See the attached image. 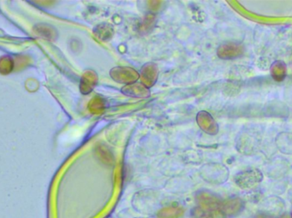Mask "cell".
I'll return each mask as SVG.
<instances>
[{
	"instance_id": "obj_4",
	"label": "cell",
	"mask_w": 292,
	"mask_h": 218,
	"mask_svg": "<svg viewBox=\"0 0 292 218\" xmlns=\"http://www.w3.org/2000/svg\"><path fill=\"white\" fill-rule=\"evenodd\" d=\"M197 122L202 131L210 135H216L219 131V126L216 120L210 113L201 111L197 114Z\"/></svg>"
},
{
	"instance_id": "obj_7",
	"label": "cell",
	"mask_w": 292,
	"mask_h": 218,
	"mask_svg": "<svg viewBox=\"0 0 292 218\" xmlns=\"http://www.w3.org/2000/svg\"><path fill=\"white\" fill-rule=\"evenodd\" d=\"M121 92L124 95H129L135 98H145L149 97L150 95V89L143 85L142 83H134L121 89Z\"/></svg>"
},
{
	"instance_id": "obj_14",
	"label": "cell",
	"mask_w": 292,
	"mask_h": 218,
	"mask_svg": "<svg viewBox=\"0 0 292 218\" xmlns=\"http://www.w3.org/2000/svg\"><path fill=\"white\" fill-rule=\"evenodd\" d=\"M280 218H292V215H289V214H284Z\"/></svg>"
},
{
	"instance_id": "obj_3",
	"label": "cell",
	"mask_w": 292,
	"mask_h": 218,
	"mask_svg": "<svg viewBox=\"0 0 292 218\" xmlns=\"http://www.w3.org/2000/svg\"><path fill=\"white\" fill-rule=\"evenodd\" d=\"M159 70L155 63H150L143 66L140 73V79L146 87H152L158 79Z\"/></svg>"
},
{
	"instance_id": "obj_9",
	"label": "cell",
	"mask_w": 292,
	"mask_h": 218,
	"mask_svg": "<svg viewBox=\"0 0 292 218\" xmlns=\"http://www.w3.org/2000/svg\"><path fill=\"white\" fill-rule=\"evenodd\" d=\"M93 33L100 40L108 41L113 37L114 28L112 25L109 23H101L96 26L95 28L93 29Z\"/></svg>"
},
{
	"instance_id": "obj_6",
	"label": "cell",
	"mask_w": 292,
	"mask_h": 218,
	"mask_svg": "<svg viewBox=\"0 0 292 218\" xmlns=\"http://www.w3.org/2000/svg\"><path fill=\"white\" fill-rule=\"evenodd\" d=\"M99 81V77L95 71L88 70L82 75L79 90L83 95H88L93 91Z\"/></svg>"
},
{
	"instance_id": "obj_15",
	"label": "cell",
	"mask_w": 292,
	"mask_h": 218,
	"mask_svg": "<svg viewBox=\"0 0 292 218\" xmlns=\"http://www.w3.org/2000/svg\"><path fill=\"white\" fill-rule=\"evenodd\" d=\"M290 202H291V203H292V192H291V194H290Z\"/></svg>"
},
{
	"instance_id": "obj_10",
	"label": "cell",
	"mask_w": 292,
	"mask_h": 218,
	"mask_svg": "<svg viewBox=\"0 0 292 218\" xmlns=\"http://www.w3.org/2000/svg\"><path fill=\"white\" fill-rule=\"evenodd\" d=\"M271 74L276 81H283L286 77V66L281 61H277L271 67Z\"/></svg>"
},
{
	"instance_id": "obj_12",
	"label": "cell",
	"mask_w": 292,
	"mask_h": 218,
	"mask_svg": "<svg viewBox=\"0 0 292 218\" xmlns=\"http://www.w3.org/2000/svg\"><path fill=\"white\" fill-rule=\"evenodd\" d=\"M154 23H155V17L152 14H148L143 20L142 22L140 23V32L143 33H148V31L152 29Z\"/></svg>"
},
{
	"instance_id": "obj_1",
	"label": "cell",
	"mask_w": 292,
	"mask_h": 218,
	"mask_svg": "<svg viewBox=\"0 0 292 218\" xmlns=\"http://www.w3.org/2000/svg\"><path fill=\"white\" fill-rule=\"evenodd\" d=\"M263 175L259 170L249 169L238 173L235 177V182L243 189H249L259 184L262 181Z\"/></svg>"
},
{
	"instance_id": "obj_13",
	"label": "cell",
	"mask_w": 292,
	"mask_h": 218,
	"mask_svg": "<svg viewBox=\"0 0 292 218\" xmlns=\"http://www.w3.org/2000/svg\"><path fill=\"white\" fill-rule=\"evenodd\" d=\"M256 218H274L272 215H268V214H265V213H260L258 215L256 216Z\"/></svg>"
},
{
	"instance_id": "obj_8",
	"label": "cell",
	"mask_w": 292,
	"mask_h": 218,
	"mask_svg": "<svg viewBox=\"0 0 292 218\" xmlns=\"http://www.w3.org/2000/svg\"><path fill=\"white\" fill-rule=\"evenodd\" d=\"M243 202L238 198H234L229 200H227L224 204H222V212L226 215L233 216L238 215L243 210Z\"/></svg>"
},
{
	"instance_id": "obj_5",
	"label": "cell",
	"mask_w": 292,
	"mask_h": 218,
	"mask_svg": "<svg viewBox=\"0 0 292 218\" xmlns=\"http://www.w3.org/2000/svg\"><path fill=\"white\" fill-rule=\"evenodd\" d=\"M243 53V47L240 44L234 43H227L221 44L217 49V54L221 59L231 60L238 58Z\"/></svg>"
},
{
	"instance_id": "obj_11",
	"label": "cell",
	"mask_w": 292,
	"mask_h": 218,
	"mask_svg": "<svg viewBox=\"0 0 292 218\" xmlns=\"http://www.w3.org/2000/svg\"><path fill=\"white\" fill-rule=\"evenodd\" d=\"M88 109L92 114L100 115L105 109V100L102 96L96 95L88 104Z\"/></svg>"
},
{
	"instance_id": "obj_2",
	"label": "cell",
	"mask_w": 292,
	"mask_h": 218,
	"mask_svg": "<svg viewBox=\"0 0 292 218\" xmlns=\"http://www.w3.org/2000/svg\"><path fill=\"white\" fill-rule=\"evenodd\" d=\"M110 77L115 82L122 83L126 85H130L136 83L137 80L140 79V74L132 68L128 67H116L109 72Z\"/></svg>"
}]
</instances>
